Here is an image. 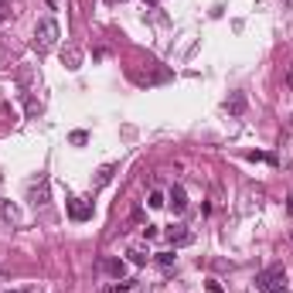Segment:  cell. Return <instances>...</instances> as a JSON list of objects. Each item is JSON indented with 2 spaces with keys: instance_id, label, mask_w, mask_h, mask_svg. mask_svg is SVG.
Returning <instances> with one entry per match:
<instances>
[{
  "instance_id": "cell-1",
  "label": "cell",
  "mask_w": 293,
  "mask_h": 293,
  "mask_svg": "<svg viewBox=\"0 0 293 293\" xmlns=\"http://www.w3.org/2000/svg\"><path fill=\"white\" fill-rule=\"evenodd\" d=\"M256 286H259V293H290L286 270H283L280 262H276V266H266V270L256 276Z\"/></svg>"
},
{
  "instance_id": "cell-2",
  "label": "cell",
  "mask_w": 293,
  "mask_h": 293,
  "mask_svg": "<svg viewBox=\"0 0 293 293\" xmlns=\"http://www.w3.org/2000/svg\"><path fill=\"white\" fill-rule=\"evenodd\" d=\"M58 38H62V31H58L55 17L38 21V27H34V48H38V51H51V48L58 45Z\"/></svg>"
},
{
  "instance_id": "cell-3",
  "label": "cell",
  "mask_w": 293,
  "mask_h": 293,
  "mask_svg": "<svg viewBox=\"0 0 293 293\" xmlns=\"http://www.w3.org/2000/svg\"><path fill=\"white\" fill-rule=\"evenodd\" d=\"M68 218H72V222H89L92 201H85V198H68Z\"/></svg>"
},
{
  "instance_id": "cell-4",
  "label": "cell",
  "mask_w": 293,
  "mask_h": 293,
  "mask_svg": "<svg viewBox=\"0 0 293 293\" xmlns=\"http://www.w3.org/2000/svg\"><path fill=\"white\" fill-rule=\"evenodd\" d=\"M99 270L106 273V276H113V280H123L126 276V262L120 259V256H106V259H99Z\"/></svg>"
},
{
  "instance_id": "cell-5",
  "label": "cell",
  "mask_w": 293,
  "mask_h": 293,
  "mask_svg": "<svg viewBox=\"0 0 293 293\" xmlns=\"http://www.w3.org/2000/svg\"><path fill=\"white\" fill-rule=\"evenodd\" d=\"M167 239H170V246H174V249H178V246H191V242H194V232H191L188 225H174V228L167 232Z\"/></svg>"
},
{
  "instance_id": "cell-6",
  "label": "cell",
  "mask_w": 293,
  "mask_h": 293,
  "mask_svg": "<svg viewBox=\"0 0 293 293\" xmlns=\"http://www.w3.org/2000/svg\"><path fill=\"white\" fill-rule=\"evenodd\" d=\"M167 201H170V208H174V215H184V208H188V194H184V188H181V184H174V188H170Z\"/></svg>"
},
{
  "instance_id": "cell-7",
  "label": "cell",
  "mask_w": 293,
  "mask_h": 293,
  "mask_svg": "<svg viewBox=\"0 0 293 293\" xmlns=\"http://www.w3.org/2000/svg\"><path fill=\"white\" fill-rule=\"evenodd\" d=\"M225 109L232 116H242L246 113V96H242V92H232V96H228V102H225Z\"/></svg>"
},
{
  "instance_id": "cell-8",
  "label": "cell",
  "mask_w": 293,
  "mask_h": 293,
  "mask_svg": "<svg viewBox=\"0 0 293 293\" xmlns=\"http://www.w3.org/2000/svg\"><path fill=\"white\" fill-rule=\"evenodd\" d=\"M116 174V164H106V167H99V174H96V188H102V184H109Z\"/></svg>"
},
{
  "instance_id": "cell-9",
  "label": "cell",
  "mask_w": 293,
  "mask_h": 293,
  "mask_svg": "<svg viewBox=\"0 0 293 293\" xmlns=\"http://www.w3.org/2000/svg\"><path fill=\"white\" fill-rule=\"evenodd\" d=\"M126 256H130V262H136V266H143V262L150 259L143 249H136V246H133V249H126Z\"/></svg>"
},
{
  "instance_id": "cell-10",
  "label": "cell",
  "mask_w": 293,
  "mask_h": 293,
  "mask_svg": "<svg viewBox=\"0 0 293 293\" xmlns=\"http://www.w3.org/2000/svg\"><path fill=\"white\" fill-rule=\"evenodd\" d=\"M130 290H133V280H123V283L116 280L109 290H102V293H130Z\"/></svg>"
},
{
  "instance_id": "cell-11",
  "label": "cell",
  "mask_w": 293,
  "mask_h": 293,
  "mask_svg": "<svg viewBox=\"0 0 293 293\" xmlns=\"http://www.w3.org/2000/svg\"><path fill=\"white\" fill-rule=\"evenodd\" d=\"M150 208H164V204H167V198H164V191H150Z\"/></svg>"
},
{
  "instance_id": "cell-12",
  "label": "cell",
  "mask_w": 293,
  "mask_h": 293,
  "mask_svg": "<svg viewBox=\"0 0 293 293\" xmlns=\"http://www.w3.org/2000/svg\"><path fill=\"white\" fill-rule=\"evenodd\" d=\"M68 140L75 146H82V143H89V133H85V130H75V133H68Z\"/></svg>"
},
{
  "instance_id": "cell-13",
  "label": "cell",
  "mask_w": 293,
  "mask_h": 293,
  "mask_svg": "<svg viewBox=\"0 0 293 293\" xmlns=\"http://www.w3.org/2000/svg\"><path fill=\"white\" fill-rule=\"evenodd\" d=\"M79 51H75V48H68V51H65V62H68V68H79Z\"/></svg>"
},
{
  "instance_id": "cell-14",
  "label": "cell",
  "mask_w": 293,
  "mask_h": 293,
  "mask_svg": "<svg viewBox=\"0 0 293 293\" xmlns=\"http://www.w3.org/2000/svg\"><path fill=\"white\" fill-rule=\"evenodd\" d=\"M157 262L160 266H174V252H157Z\"/></svg>"
},
{
  "instance_id": "cell-15",
  "label": "cell",
  "mask_w": 293,
  "mask_h": 293,
  "mask_svg": "<svg viewBox=\"0 0 293 293\" xmlns=\"http://www.w3.org/2000/svg\"><path fill=\"white\" fill-rule=\"evenodd\" d=\"M204 290H208V293H225V290H222V283H218V280H208V283H204Z\"/></svg>"
},
{
  "instance_id": "cell-16",
  "label": "cell",
  "mask_w": 293,
  "mask_h": 293,
  "mask_svg": "<svg viewBox=\"0 0 293 293\" xmlns=\"http://www.w3.org/2000/svg\"><path fill=\"white\" fill-rule=\"evenodd\" d=\"M286 85H290V89H293V68H290V72H286Z\"/></svg>"
},
{
  "instance_id": "cell-17",
  "label": "cell",
  "mask_w": 293,
  "mask_h": 293,
  "mask_svg": "<svg viewBox=\"0 0 293 293\" xmlns=\"http://www.w3.org/2000/svg\"><path fill=\"white\" fill-rule=\"evenodd\" d=\"M24 293H41V290H34V286H27V290H24Z\"/></svg>"
},
{
  "instance_id": "cell-18",
  "label": "cell",
  "mask_w": 293,
  "mask_h": 293,
  "mask_svg": "<svg viewBox=\"0 0 293 293\" xmlns=\"http://www.w3.org/2000/svg\"><path fill=\"white\" fill-rule=\"evenodd\" d=\"M106 4H123V0H106Z\"/></svg>"
},
{
  "instance_id": "cell-19",
  "label": "cell",
  "mask_w": 293,
  "mask_h": 293,
  "mask_svg": "<svg viewBox=\"0 0 293 293\" xmlns=\"http://www.w3.org/2000/svg\"><path fill=\"white\" fill-rule=\"evenodd\" d=\"M146 4H157V0H146Z\"/></svg>"
},
{
  "instance_id": "cell-20",
  "label": "cell",
  "mask_w": 293,
  "mask_h": 293,
  "mask_svg": "<svg viewBox=\"0 0 293 293\" xmlns=\"http://www.w3.org/2000/svg\"><path fill=\"white\" fill-rule=\"evenodd\" d=\"M0 4H4V0H0Z\"/></svg>"
},
{
  "instance_id": "cell-21",
  "label": "cell",
  "mask_w": 293,
  "mask_h": 293,
  "mask_svg": "<svg viewBox=\"0 0 293 293\" xmlns=\"http://www.w3.org/2000/svg\"><path fill=\"white\" fill-rule=\"evenodd\" d=\"M11 293H14V290H11Z\"/></svg>"
}]
</instances>
